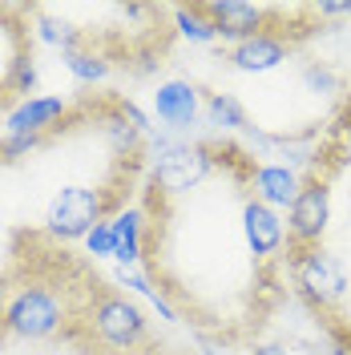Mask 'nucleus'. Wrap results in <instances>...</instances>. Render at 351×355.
I'll return each instance as SVG.
<instances>
[{"instance_id": "nucleus-23", "label": "nucleus", "mask_w": 351, "mask_h": 355, "mask_svg": "<svg viewBox=\"0 0 351 355\" xmlns=\"http://www.w3.org/2000/svg\"><path fill=\"white\" fill-rule=\"evenodd\" d=\"M331 355H351V343H335V347H331Z\"/></svg>"}, {"instance_id": "nucleus-4", "label": "nucleus", "mask_w": 351, "mask_h": 355, "mask_svg": "<svg viewBox=\"0 0 351 355\" xmlns=\"http://www.w3.org/2000/svg\"><path fill=\"white\" fill-rule=\"evenodd\" d=\"M89 327L113 352H133L150 339V319L130 295H101L89 311Z\"/></svg>"}, {"instance_id": "nucleus-20", "label": "nucleus", "mask_w": 351, "mask_h": 355, "mask_svg": "<svg viewBox=\"0 0 351 355\" xmlns=\"http://www.w3.org/2000/svg\"><path fill=\"white\" fill-rule=\"evenodd\" d=\"M44 137H28V133H4L0 137V162H21V157L37 154Z\"/></svg>"}, {"instance_id": "nucleus-13", "label": "nucleus", "mask_w": 351, "mask_h": 355, "mask_svg": "<svg viewBox=\"0 0 351 355\" xmlns=\"http://www.w3.org/2000/svg\"><path fill=\"white\" fill-rule=\"evenodd\" d=\"M110 226H113V263L146 266V210L126 206L110 218Z\"/></svg>"}, {"instance_id": "nucleus-11", "label": "nucleus", "mask_w": 351, "mask_h": 355, "mask_svg": "<svg viewBox=\"0 0 351 355\" xmlns=\"http://www.w3.org/2000/svg\"><path fill=\"white\" fill-rule=\"evenodd\" d=\"M69 113V101L57 93H37V97H24L12 101L4 113V133H28V137H44L49 130H57Z\"/></svg>"}, {"instance_id": "nucleus-16", "label": "nucleus", "mask_w": 351, "mask_h": 355, "mask_svg": "<svg viewBox=\"0 0 351 355\" xmlns=\"http://www.w3.org/2000/svg\"><path fill=\"white\" fill-rule=\"evenodd\" d=\"M65 61V69H69V77L77 81V85H97V81H105L110 77V61L101 57V53H93V49H73V53H65L61 57Z\"/></svg>"}, {"instance_id": "nucleus-10", "label": "nucleus", "mask_w": 351, "mask_h": 355, "mask_svg": "<svg viewBox=\"0 0 351 355\" xmlns=\"http://www.w3.org/2000/svg\"><path fill=\"white\" fill-rule=\"evenodd\" d=\"M226 61L239 73H246V77H266V73H275V69H283L291 61V41H286L283 33L266 28V33H255L246 41L230 44Z\"/></svg>"}, {"instance_id": "nucleus-7", "label": "nucleus", "mask_w": 351, "mask_h": 355, "mask_svg": "<svg viewBox=\"0 0 351 355\" xmlns=\"http://www.w3.org/2000/svg\"><path fill=\"white\" fill-rule=\"evenodd\" d=\"M327 222H331V190L327 182H303V190H299V198L295 206L286 210V239L295 246H311L323 243V234H327Z\"/></svg>"}, {"instance_id": "nucleus-18", "label": "nucleus", "mask_w": 351, "mask_h": 355, "mask_svg": "<svg viewBox=\"0 0 351 355\" xmlns=\"http://www.w3.org/2000/svg\"><path fill=\"white\" fill-rule=\"evenodd\" d=\"M299 81H303V89L307 93H315V97H331V93H339V73L327 65V61H307V65L299 69Z\"/></svg>"}, {"instance_id": "nucleus-9", "label": "nucleus", "mask_w": 351, "mask_h": 355, "mask_svg": "<svg viewBox=\"0 0 351 355\" xmlns=\"http://www.w3.org/2000/svg\"><path fill=\"white\" fill-rule=\"evenodd\" d=\"M202 12L214 21V28H219V41H230V44L246 41V37H255V33L275 28V24H271V17H275V8H271V4L214 0V4H202Z\"/></svg>"}, {"instance_id": "nucleus-12", "label": "nucleus", "mask_w": 351, "mask_h": 355, "mask_svg": "<svg viewBox=\"0 0 351 355\" xmlns=\"http://www.w3.org/2000/svg\"><path fill=\"white\" fill-rule=\"evenodd\" d=\"M299 190H303V174L286 162H263V166L250 170V198L279 210V214L295 206Z\"/></svg>"}, {"instance_id": "nucleus-14", "label": "nucleus", "mask_w": 351, "mask_h": 355, "mask_svg": "<svg viewBox=\"0 0 351 355\" xmlns=\"http://www.w3.org/2000/svg\"><path fill=\"white\" fill-rule=\"evenodd\" d=\"M202 121L219 133L250 130V125H246V110H242V101L234 93H210L206 105H202Z\"/></svg>"}, {"instance_id": "nucleus-22", "label": "nucleus", "mask_w": 351, "mask_h": 355, "mask_svg": "<svg viewBox=\"0 0 351 355\" xmlns=\"http://www.w3.org/2000/svg\"><path fill=\"white\" fill-rule=\"evenodd\" d=\"M250 355H286V347H279V343H255Z\"/></svg>"}, {"instance_id": "nucleus-6", "label": "nucleus", "mask_w": 351, "mask_h": 355, "mask_svg": "<svg viewBox=\"0 0 351 355\" xmlns=\"http://www.w3.org/2000/svg\"><path fill=\"white\" fill-rule=\"evenodd\" d=\"M202 93H198L194 81L186 77H170V81H157L154 93H150V110L162 121V130L174 133V137H186V133L198 130L202 121Z\"/></svg>"}, {"instance_id": "nucleus-19", "label": "nucleus", "mask_w": 351, "mask_h": 355, "mask_svg": "<svg viewBox=\"0 0 351 355\" xmlns=\"http://www.w3.org/2000/svg\"><path fill=\"white\" fill-rule=\"evenodd\" d=\"M113 283L126 287L130 295H142L146 303H150L154 295H162V287H154V279H150V266H117V270H113Z\"/></svg>"}, {"instance_id": "nucleus-5", "label": "nucleus", "mask_w": 351, "mask_h": 355, "mask_svg": "<svg viewBox=\"0 0 351 355\" xmlns=\"http://www.w3.org/2000/svg\"><path fill=\"white\" fill-rule=\"evenodd\" d=\"M295 287L303 291V299L315 307H331L348 295L351 279L348 266L339 263V254H331L323 246H311L295 254Z\"/></svg>"}, {"instance_id": "nucleus-3", "label": "nucleus", "mask_w": 351, "mask_h": 355, "mask_svg": "<svg viewBox=\"0 0 351 355\" xmlns=\"http://www.w3.org/2000/svg\"><path fill=\"white\" fill-rule=\"evenodd\" d=\"M0 323L4 331L21 335V339H53L65 327V307L49 287H21L4 303Z\"/></svg>"}, {"instance_id": "nucleus-17", "label": "nucleus", "mask_w": 351, "mask_h": 355, "mask_svg": "<svg viewBox=\"0 0 351 355\" xmlns=\"http://www.w3.org/2000/svg\"><path fill=\"white\" fill-rule=\"evenodd\" d=\"M37 81H41L37 57H33V53H21V57H17V65H12V73L4 77V93H17V101H24V97H33V93H37Z\"/></svg>"}, {"instance_id": "nucleus-8", "label": "nucleus", "mask_w": 351, "mask_h": 355, "mask_svg": "<svg viewBox=\"0 0 351 355\" xmlns=\"http://www.w3.org/2000/svg\"><path fill=\"white\" fill-rule=\"evenodd\" d=\"M239 226H242V243H246V250H250L259 263L279 259V254H283V246L291 243V239H286L283 214H279V210H271V206H263V202H255V198L242 202Z\"/></svg>"}, {"instance_id": "nucleus-21", "label": "nucleus", "mask_w": 351, "mask_h": 355, "mask_svg": "<svg viewBox=\"0 0 351 355\" xmlns=\"http://www.w3.org/2000/svg\"><path fill=\"white\" fill-rule=\"evenodd\" d=\"M81 243H85V254H93V259H113V226L97 222Z\"/></svg>"}, {"instance_id": "nucleus-15", "label": "nucleus", "mask_w": 351, "mask_h": 355, "mask_svg": "<svg viewBox=\"0 0 351 355\" xmlns=\"http://www.w3.org/2000/svg\"><path fill=\"white\" fill-rule=\"evenodd\" d=\"M170 17H174L178 33H182L190 44H214L219 41V28H214V21L202 12V4H182V8L170 12Z\"/></svg>"}, {"instance_id": "nucleus-2", "label": "nucleus", "mask_w": 351, "mask_h": 355, "mask_svg": "<svg viewBox=\"0 0 351 355\" xmlns=\"http://www.w3.org/2000/svg\"><path fill=\"white\" fill-rule=\"evenodd\" d=\"M97 222H105V194L93 186L65 182L44 202V230L57 243H81Z\"/></svg>"}, {"instance_id": "nucleus-1", "label": "nucleus", "mask_w": 351, "mask_h": 355, "mask_svg": "<svg viewBox=\"0 0 351 355\" xmlns=\"http://www.w3.org/2000/svg\"><path fill=\"white\" fill-rule=\"evenodd\" d=\"M146 146L154 154V190H162V194H190L219 166L210 146H198V141L174 137V133L150 137Z\"/></svg>"}]
</instances>
